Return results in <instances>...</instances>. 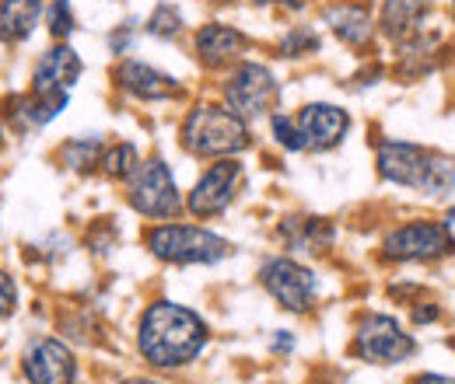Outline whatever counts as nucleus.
<instances>
[{
	"label": "nucleus",
	"instance_id": "f257e3e1",
	"mask_svg": "<svg viewBox=\"0 0 455 384\" xmlns=\"http://www.w3.org/2000/svg\"><path fill=\"white\" fill-rule=\"evenodd\" d=\"M137 346H140V357L155 367H165V371L182 367V364L196 360L200 349L207 346V325L196 311H189L175 301H155L140 315Z\"/></svg>",
	"mask_w": 455,
	"mask_h": 384
},
{
	"label": "nucleus",
	"instance_id": "f03ea898",
	"mask_svg": "<svg viewBox=\"0 0 455 384\" xmlns=\"http://www.w3.org/2000/svg\"><path fill=\"white\" fill-rule=\"evenodd\" d=\"M379 175L427 196H445L455 189V165L449 158L403 140H386L379 147Z\"/></svg>",
	"mask_w": 455,
	"mask_h": 384
},
{
	"label": "nucleus",
	"instance_id": "7ed1b4c3",
	"mask_svg": "<svg viewBox=\"0 0 455 384\" xmlns=\"http://www.w3.org/2000/svg\"><path fill=\"white\" fill-rule=\"evenodd\" d=\"M182 147L196 158H228L249 147V126L225 106H196L182 122Z\"/></svg>",
	"mask_w": 455,
	"mask_h": 384
},
{
	"label": "nucleus",
	"instance_id": "20e7f679",
	"mask_svg": "<svg viewBox=\"0 0 455 384\" xmlns=\"http://www.w3.org/2000/svg\"><path fill=\"white\" fill-rule=\"evenodd\" d=\"M148 248L162 263H172V266H211V263H221L225 255H231V245L221 234H214L207 227H196V223L151 227L148 231Z\"/></svg>",
	"mask_w": 455,
	"mask_h": 384
},
{
	"label": "nucleus",
	"instance_id": "39448f33",
	"mask_svg": "<svg viewBox=\"0 0 455 384\" xmlns=\"http://www.w3.org/2000/svg\"><path fill=\"white\" fill-rule=\"evenodd\" d=\"M452 252V231H449V223H438V220L403 223L393 234H386V241H382V255L393 263H431V259H445Z\"/></svg>",
	"mask_w": 455,
	"mask_h": 384
},
{
	"label": "nucleus",
	"instance_id": "423d86ee",
	"mask_svg": "<svg viewBox=\"0 0 455 384\" xmlns=\"http://www.w3.org/2000/svg\"><path fill=\"white\" fill-rule=\"evenodd\" d=\"M126 200L140 217L151 220H172L182 210V196H179L175 178L162 158L137 165V171L130 175V196Z\"/></svg>",
	"mask_w": 455,
	"mask_h": 384
},
{
	"label": "nucleus",
	"instance_id": "0eeeda50",
	"mask_svg": "<svg viewBox=\"0 0 455 384\" xmlns=\"http://www.w3.org/2000/svg\"><path fill=\"white\" fill-rule=\"evenodd\" d=\"M259 279L267 286V294L284 308V311H294V315H305L312 311L315 304V294H319V279L308 266L287 259V255H277L270 263H263L259 270Z\"/></svg>",
	"mask_w": 455,
	"mask_h": 384
},
{
	"label": "nucleus",
	"instance_id": "6e6552de",
	"mask_svg": "<svg viewBox=\"0 0 455 384\" xmlns=\"http://www.w3.org/2000/svg\"><path fill=\"white\" fill-rule=\"evenodd\" d=\"M354 349L368 364L393 367V364H403V360H410L417 353V342H413V335H406V332L399 329L396 318H389V315H364L361 325H357Z\"/></svg>",
	"mask_w": 455,
	"mask_h": 384
},
{
	"label": "nucleus",
	"instance_id": "1a4fd4ad",
	"mask_svg": "<svg viewBox=\"0 0 455 384\" xmlns=\"http://www.w3.org/2000/svg\"><path fill=\"white\" fill-rule=\"evenodd\" d=\"M228 109L242 119H256L274 109L277 102V81L263 63H238L225 84Z\"/></svg>",
	"mask_w": 455,
	"mask_h": 384
},
{
	"label": "nucleus",
	"instance_id": "9d476101",
	"mask_svg": "<svg viewBox=\"0 0 455 384\" xmlns=\"http://www.w3.org/2000/svg\"><path fill=\"white\" fill-rule=\"evenodd\" d=\"M238 178H242V165L235 158H225V161H214L200 175V182L193 185L189 192V214L193 217H218L225 214L235 200V189H238Z\"/></svg>",
	"mask_w": 455,
	"mask_h": 384
},
{
	"label": "nucleus",
	"instance_id": "9b49d317",
	"mask_svg": "<svg viewBox=\"0 0 455 384\" xmlns=\"http://www.w3.org/2000/svg\"><path fill=\"white\" fill-rule=\"evenodd\" d=\"M28 384H74L77 364L60 339H32L21 357Z\"/></svg>",
	"mask_w": 455,
	"mask_h": 384
},
{
	"label": "nucleus",
	"instance_id": "f8f14e48",
	"mask_svg": "<svg viewBox=\"0 0 455 384\" xmlns=\"http://www.w3.org/2000/svg\"><path fill=\"white\" fill-rule=\"evenodd\" d=\"M294 122H298L305 151H333L350 129V115L340 106H326V102L305 106Z\"/></svg>",
	"mask_w": 455,
	"mask_h": 384
},
{
	"label": "nucleus",
	"instance_id": "ddd939ff",
	"mask_svg": "<svg viewBox=\"0 0 455 384\" xmlns=\"http://www.w3.org/2000/svg\"><path fill=\"white\" fill-rule=\"evenodd\" d=\"M84 63L70 46H53L39 56L36 74H32V95H67L77 77H81Z\"/></svg>",
	"mask_w": 455,
	"mask_h": 384
},
{
	"label": "nucleus",
	"instance_id": "4468645a",
	"mask_svg": "<svg viewBox=\"0 0 455 384\" xmlns=\"http://www.w3.org/2000/svg\"><path fill=\"white\" fill-rule=\"evenodd\" d=\"M116 81H119L133 98H140V102H165V98H179V95H182V88H179L175 77H169V74L158 70V67L133 63V59L119 63Z\"/></svg>",
	"mask_w": 455,
	"mask_h": 384
},
{
	"label": "nucleus",
	"instance_id": "2eb2a0df",
	"mask_svg": "<svg viewBox=\"0 0 455 384\" xmlns=\"http://www.w3.org/2000/svg\"><path fill=\"white\" fill-rule=\"evenodd\" d=\"M245 46H249V39H245L238 28L221 25V21L204 25V28L196 32V56H200V63H207V67H225L231 59H238V56L245 53Z\"/></svg>",
	"mask_w": 455,
	"mask_h": 384
},
{
	"label": "nucleus",
	"instance_id": "dca6fc26",
	"mask_svg": "<svg viewBox=\"0 0 455 384\" xmlns=\"http://www.w3.org/2000/svg\"><path fill=\"white\" fill-rule=\"evenodd\" d=\"M323 18H326V25L337 32V39L347 43V46H368V43H371V14H368V7L343 0V4L326 7Z\"/></svg>",
	"mask_w": 455,
	"mask_h": 384
},
{
	"label": "nucleus",
	"instance_id": "f3484780",
	"mask_svg": "<svg viewBox=\"0 0 455 384\" xmlns=\"http://www.w3.org/2000/svg\"><path fill=\"white\" fill-rule=\"evenodd\" d=\"M46 0H0V43H21L36 32Z\"/></svg>",
	"mask_w": 455,
	"mask_h": 384
},
{
	"label": "nucleus",
	"instance_id": "a211bd4d",
	"mask_svg": "<svg viewBox=\"0 0 455 384\" xmlns=\"http://www.w3.org/2000/svg\"><path fill=\"white\" fill-rule=\"evenodd\" d=\"M281 238L291 248H305V252H323L333 241V227L319 217H287L281 223Z\"/></svg>",
	"mask_w": 455,
	"mask_h": 384
},
{
	"label": "nucleus",
	"instance_id": "6ab92c4d",
	"mask_svg": "<svg viewBox=\"0 0 455 384\" xmlns=\"http://www.w3.org/2000/svg\"><path fill=\"white\" fill-rule=\"evenodd\" d=\"M427 11H431V0H386V7H382V32L389 39H403V35L417 32V25L424 21Z\"/></svg>",
	"mask_w": 455,
	"mask_h": 384
},
{
	"label": "nucleus",
	"instance_id": "aec40b11",
	"mask_svg": "<svg viewBox=\"0 0 455 384\" xmlns=\"http://www.w3.org/2000/svg\"><path fill=\"white\" fill-rule=\"evenodd\" d=\"M99 168H102L109 178H130V175L137 171V147H133V144H113L109 151H102Z\"/></svg>",
	"mask_w": 455,
	"mask_h": 384
},
{
	"label": "nucleus",
	"instance_id": "412c9836",
	"mask_svg": "<svg viewBox=\"0 0 455 384\" xmlns=\"http://www.w3.org/2000/svg\"><path fill=\"white\" fill-rule=\"evenodd\" d=\"M63 161L70 168H77V171H92L102 161V144L99 140H70L63 147Z\"/></svg>",
	"mask_w": 455,
	"mask_h": 384
},
{
	"label": "nucleus",
	"instance_id": "4be33fe9",
	"mask_svg": "<svg viewBox=\"0 0 455 384\" xmlns=\"http://www.w3.org/2000/svg\"><path fill=\"white\" fill-rule=\"evenodd\" d=\"M148 32L155 35V39H175L179 32H182V14H179V7H172V4H158L155 7V14L148 18Z\"/></svg>",
	"mask_w": 455,
	"mask_h": 384
},
{
	"label": "nucleus",
	"instance_id": "5701e85b",
	"mask_svg": "<svg viewBox=\"0 0 455 384\" xmlns=\"http://www.w3.org/2000/svg\"><path fill=\"white\" fill-rule=\"evenodd\" d=\"M315 50H319V35L312 28H294V32H287L284 43H281V53L284 56L315 53Z\"/></svg>",
	"mask_w": 455,
	"mask_h": 384
},
{
	"label": "nucleus",
	"instance_id": "b1692460",
	"mask_svg": "<svg viewBox=\"0 0 455 384\" xmlns=\"http://www.w3.org/2000/svg\"><path fill=\"white\" fill-rule=\"evenodd\" d=\"M270 129H274V137H277V144H281L284 151H305V144H301V133H298V122H294V119H287V115H274V119H270Z\"/></svg>",
	"mask_w": 455,
	"mask_h": 384
},
{
	"label": "nucleus",
	"instance_id": "393cba45",
	"mask_svg": "<svg viewBox=\"0 0 455 384\" xmlns=\"http://www.w3.org/2000/svg\"><path fill=\"white\" fill-rule=\"evenodd\" d=\"M50 32H53L57 39H67V35L74 32V14H70V4H67V0H57V4H53V11H50Z\"/></svg>",
	"mask_w": 455,
	"mask_h": 384
},
{
	"label": "nucleus",
	"instance_id": "a878e982",
	"mask_svg": "<svg viewBox=\"0 0 455 384\" xmlns=\"http://www.w3.org/2000/svg\"><path fill=\"white\" fill-rule=\"evenodd\" d=\"M14 301H18V290H14V279L0 270V322L14 311Z\"/></svg>",
	"mask_w": 455,
	"mask_h": 384
},
{
	"label": "nucleus",
	"instance_id": "bb28decb",
	"mask_svg": "<svg viewBox=\"0 0 455 384\" xmlns=\"http://www.w3.org/2000/svg\"><path fill=\"white\" fill-rule=\"evenodd\" d=\"M442 315V308L438 304H424V308H413V322L417 325H427V322H435Z\"/></svg>",
	"mask_w": 455,
	"mask_h": 384
},
{
	"label": "nucleus",
	"instance_id": "cd10ccee",
	"mask_svg": "<svg viewBox=\"0 0 455 384\" xmlns=\"http://www.w3.org/2000/svg\"><path fill=\"white\" fill-rule=\"evenodd\" d=\"M270 346H274V353H287V349L294 346V335H291V332H277Z\"/></svg>",
	"mask_w": 455,
	"mask_h": 384
},
{
	"label": "nucleus",
	"instance_id": "c85d7f7f",
	"mask_svg": "<svg viewBox=\"0 0 455 384\" xmlns=\"http://www.w3.org/2000/svg\"><path fill=\"white\" fill-rule=\"evenodd\" d=\"M413 384H455V378H445V374H420Z\"/></svg>",
	"mask_w": 455,
	"mask_h": 384
},
{
	"label": "nucleus",
	"instance_id": "c756f323",
	"mask_svg": "<svg viewBox=\"0 0 455 384\" xmlns=\"http://www.w3.org/2000/svg\"><path fill=\"white\" fill-rule=\"evenodd\" d=\"M126 46H130V28H123V32H116V35H113V50H116V53H123Z\"/></svg>",
	"mask_w": 455,
	"mask_h": 384
},
{
	"label": "nucleus",
	"instance_id": "7c9ffc66",
	"mask_svg": "<svg viewBox=\"0 0 455 384\" xmlns=\"http://www.w3.org/2000/svg\"><path fill=\"white\" fill-rule=\"evenodd\" d=\"M449 220H452V223H455V210H449Z\"/></svg>",
	"mask_w": 455,
	"mask_h": 384
},
{
	"label": "nucleus",
	"instance_id": "2f4dec72",
	"mask_svg": "<svg viewBox=\"0 0 455 384\" xmlns=\"http://www.w3.org/2000/svg\"><path fill=\"white\" fill-rule=\"evenodd\" d=\"M133 384H158V381H133Z\"/></svg>",
	"mask_w": 455,
	"mask_h": 384
},
{
	"label": "nucleus",
	"instance_id": "473e14b6",
	"mask_svg": "<svg viewBox=\"0 0 455 384\" xmlns=\"http://www.w3.org/2000/svg\"><path fill=\"white\" fill-rule=\"evenodd\" d=\"M252 4H270V0H252Z\"/></svg>",
	"mask_w": 455,
	"mask_h": 384
}]
</instances>
